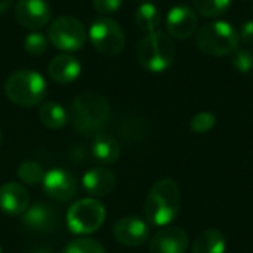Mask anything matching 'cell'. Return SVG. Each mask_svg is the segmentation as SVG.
Wrapping results in <instances>:
<instances>
[{
    "instance_id": "obj_26",
    "label": "cell",
    "mask_w": 253,
    "mask_h": 253,
    "mask_svg": "<svg viewBox=\"0 0 253 253\" xmlns=\"http://www.w3.org/2000/svg\"><path fill=\"white\" fill-rule=\"evenodd\" d=\"M24 49L30 53V55H42L46 52L47 49V39L43 33L39 31H33L30 34H27V37L24 39Z\"/></svg>"
},
{
    "instance_id": "obj_6",
    "label": "cell",
    "mask_w": 253,
    "mask_h": 253,
    "mask_svg": "<svg viewBox=\"0 0 253 253\" xmlns=\"http://www.w3.org/2000/svg\"><path fill=\"white\" fill-rule=\"evenodd\" d=\"M105 206L95 197L76 202L67 212V225L73 234L84 236L98 231L105 222Z\"/></svg>"
},
{
    "instance_id": "obj_14",
    "label": "cell",
    "mask_w": 253,
    "mask_h": 253,
    "mask_svg": "<svg viewBox=\"0 0 253 253\" xmlns=\"http://www.w3.org/2000/svg\"><path fill=\"white\" fill-rule=\"evenodd\" d=\"M166 28L168 33L175 39H190L197 28V15L188 6H175L166 16Z\"/></svg>"
},
{
    "instance_id": "obj_2",
    "label": "cell",
    "mask_w": 253,
    "mask_h": 253,
    "mask_svg": "<svg viewBox=\"0 0 253 253\" xmlns=\"http://www.w3.org/2000/svg\"><path fill=\"white\" fill-rule=\"evenodd\" d=\"M110 114V105L102 95L86 92L73 99L68 117L77 132L84 135H98L108 125Z\"/></svg>"
},
{
    "instance_id": "obj_17",
    "label": "cell",
    "mask_w": 253,
    "mask_h": 253,
    "mask_svg": "<svg viewBox=\"0 0 253 253\" xmlns=\"http://www.w3.org/2000/svg\"><path fill=\"white\" fill-rule=\"evenodd\" d=\"M80 62L71 55H58L49 62L47 73L52 80L61 84L73 83L80 76Z\"/></svg>"
},
{
    "instance_id": "obj_1",
    "label": "cell",
    "mask_w": 253,
    "mask_h": 253,
    "mask_svg": "<svg viewBox=\"0 0 253 253\" xmlns=\"http://www.w3.org/2000/svg\"><path fill=\"white\" fill-rule=\"evenodd\" d=\"M181 209V188L172 178L159 179L145 199L144 213L154 227H168L175 221Z\"/></svg>"
},
{
    "instance_id": "obj_21",
    "label": "cell",
    "mask_w": 253,
    "mask_h": 253,
    "mask_svg": "<svg viewBox=\"0 0 253 253\" xmlns=\"http://www.w3.org/2000/svg\"><path fill=\"white\" fill-rule=\"evenodd\" d=\"M135 21L141 30L151 33V31H156V28L160 25L162 15H160V10L157 9L156 4L145 1L138 7V10L135 13Z\"/></svg>"
},
{
    "instance_id": "obj_16",
    "label": "cell",
    "mask_w": 253,
    "mask_h": 253,
    "mask_svg": "<svg viewBox=\"0 0 253 253\" xmlns=\"http://www.w3.org/2000/svg\"><path fill=\"white\" fill-rule=\"evenodd\" d=\"M83 188L92 197H105L108 196L117 184L116 175L107 168H93L89 169L82 179Z\"/></svg>"
},
{
    "instance_id": "obj_34",
    "label": "cell",
    "mask_w": 253,
    "mask_h": 253,
    "mask_svg": "<svg viewBox=\"0 0 253 253\" xmlns=\"http://www.w3.org/2000/svg\"><path fill=\"white\" fill-rule=\"evenodd\" d=\"M144 1H148V0H144Z\"/></svg>"
},
{
    "instance_id": "obj_22",
    "label": "cell",
    "mask_w": 253,
    "mask_h": 253,
    "mask_svg": "<svg viewBox=\"0 0 253 253\" xmlns=\"http://www.w3.org/2000/svg\"><path fill=\"white\" fill-rule=\"evenodd\" d=\"M233 0H194V7L196 10L206 18H216L224 15Z\"/></svg>"
},
{
    "instance_id": "obj_30",
    "label": "cell",
    "mask_w": 253,
    "mask_h": 253,
    "mask_svg": "<svg viewBox=\"0 0 253 253\" xmlns=\"http://www.w3.org/2000/svg\"><path fill=\"white\" fill-rule=\"evenodd\" d=\"M10 4H12V0H0V15L9 10Z\"/></svg>"
},
{
    "instance_id": "obj_25",
    "label": "cell",
    "mask_w": 253,
    "mask_h": 253,
    "mask_svg": "<svg viewBox=\"0 0 253 253\" xmlns=\"http://www.w3.org/2000/svg\"><path fill=\"white\" fill-rule=\"evenodd\" d=\"M216 125V117L213 113L211 111H202L199 114H196L191 122H190V129L193 133H197V135H203V133H208L211 132Z\"/></svg>"
},
{
    "instance_id": "obj_13",
    "label": "cell",
    "mask_w": 253,
    "mask_h": 253,
    "mask_svg": "<svg viewBox=\"0 0 253 253\" xmlns=\"http://www.w3.org/2000/svg\"><path fill=\"white\" fill-rule=\"evenodd\" d=\"M21 216H22V224L30 231L40 233V234L52 233L58 225V215L55 209L42 202L28 206Z\"/></svg>"
},
{
    "instance_id": "obj_4",
    "label": "cell",
    "mask_w": 253,
    "mask_h": 253,
    "mask_svg": "<svg viewBox=\"0 0 253 253\" xmlns=\"http://www.w3.org/2000/svg\"><path fill=\"white\" fill-rule=\"evenodd\" d=\"M44 79L33 70H18L4 83V93L10 102L19 107L39 105L46 95Z\"/></svg>"
},
{
    "instance_id": "obj_7",
    "label": "cell",
    "mask_w": 253,
    "mask_h": 253,
    "mask_svg": "<svg viewBox=\"0 0 253 253\" xmlns=\"http://www.w3.org/2000/svg\"><path fill=\"white\" fill-rule=\"evenodd\" d=\"M89 37L95 49L105 56L119 55L126 44L123 28L110 18H96L89 30Z\"/></svg>"
},
{
    "instance_id": "obj_27",
    "label": "cell",
    "mask_w": 253,
    "mask_h": 253,
    "mask_svg": "<svg viewBox=\"0 0 253 253\" xmlns=\"http://www.w3.org/2000/svg\"><path fill=\"white\" fill-rule=\"evenodd\" d=\"M231 62L239 73H251L253 70V53L245 49H237L233 53Z\"/></svg>"
},
{
    "instance_id": "obj_11",
    "label": "cell",
    "mask_w": 253,
    "mask_h": 253,
    "mask_svg": "<svg viewBox=\"0 0 253 253\" xmlns=\"http://www.w3.org/2000/svg\"><path fill=\"white\" fill-rule=\"evenodd\" d=\"M15 16L24 28L36 31L49 22L50 7L44 0H18Z\"/></svg>"
},
{
    "instance_id": "obj_29",
    "label": "cell",
    "mask_w": 253,
    "mask_h": 253,
    "mask_svg": "<svg viewBox=\"0 0 253 253\" xmlns=\"http://www.w3.org/2000/svg\"><path fill=\"white\" fill-rule=\"evenodd\" d=\"M239 36L246 44H253V21H246L243 24Z\"/></svg>"
},
{
    "instance_id": "obj_31",
    "label": "cell",
    "mask_w": 253,
    "mask_h": 253,
    "mask_svg": "<svg viewBox=\"0 0 253 253\" xmlns=\"http://www.w3.org/2000/svg\"><path fill=\"white\" fill-rule=\"evenodd\" d=\"M31 253H53L50 249H47V248H37L36 251H33Z\"/></svg>"
},
{
    "instance_id": "obj_9",
    "label": "cell",
    "mask_w": 253,
    "mask_h": 253,
    "mask_svg": "<svg viewBox=\"0 0 253 253\" xmlns=\"http://www.w3.org/2000/svg\"><path fill=\"white\" fill-rule=\"evenodd\" d=\"M42 184L46 196L55 202H70L77 194L76 178L68 170L61 168L50 169L47 173H44Z\"/></svg>"
},
{
    "instance_id": "obj_12",
    "label": "cell",
    "mask_w": 253,
    "mask_h": 253,
    "mask_svg": "<svg viewBox=\"0 0 253 253\" xmlns=\"http://www.w3.org/2000/svg\"><path fill=\"white\" fill-rule=\"evenodd\" d=\"M190 237L178 227H163L150 240V253H185Z\"/></svg>"
},
{
    "instance_id": "obj_24",
    "label": "cell",
    "mask_w": 253,
    "mask_h": 253,
    "mask_svg": "<svg viewBox=\"0 0 253 253\" xmlns=\"http://www.w3.org/2000/svg\"><path fill=\"white\" fill-rule=\"evenodd\" d=\"M64 253H107L104 246L93 239H76L67 245Z\"/></svg>"
},
{
    "instance_id": "obj_18",
    "label": "cell",
    "mask_w": 253,
    "mask_h": 253,
    "mask_svg": "<svg viewBox=\"0 0 253 253\" xmlns=\"http://www.w3.org/2000/svg\"><path fill=\"white\" fill-rule=\"evenodd\" d=\"M92 154L99 163L113 165L120 157V145L111 135L98 133L92 142Z\"/></svg>"
},
{
    "instance_id": "obj_20",
    "label": "cell",
    "mask_w": 253,
    "mask_h": 253,
    "mask_svg": "<svg viewBox=\"0 0 253 253\" xmlns=\"http://www.w3.org/2000/svg\"><path fill=\"white\" fill-rule=\"evenodd\" d=\"M39 117H40V122L46 127L53 129V130L62 129L67 125V122H68V114L64 110V107L59 105L58 102H53V101L44 102L40 107Z\"/></svg>"
},
{
    "instance_id": "obj_28",
    "label": "cell",
    "mask_w": 253,
    "mask_h": 253,
    "mask_svg": "<svg viewBox=\"0 0 253 253\" xmlns=\"http://www.w3.org/2000/svg\"><path fill=\"white\" fill-rule=\"evenodd\" d=\"M123 0H93V7L104 15L114 13L120 9Z\"/></svg>"
},
{
    "instance_id": "obj_33",
    "label": "cell",
    "mask_w": 253,
    "mask_h": 253,
    "mask_svg": "<svg viewBox=\"0 0 253 253\" xmlns=\"http://www.w3.org/2000/svg\"><path fill=\"white\" fill-rule=\"evenodd\" d=\"M0 253H1V248H0Z\"/></svg>"
},
{
    "instance_id": "obj_8",
    "label": "cell",
    "mask_w": 253,
    "mask_h": 253,
    "mask_svg": "<svg viewBox=\"0 0 253 253\" xmlns=\"http://www.w3.org/2000/svg\"><path fill=\"white\" fill-rule=\"evenodd\" d=\"M47 37L53 46L65 52H76L84 46L86 31L83 24L74 16L56 18L47 31Z\"/></svg>"
},
{
    "instance_id": "obj_10",
    "label": "cell",
    "mask_w": 253,
    "mask_h": 253,
    "mask_svg": "<svg viewBox=\"0 0 253 253\" xmlns=\"http://www.w3.org/2000/svg\"><path fill=\"white\" fill-rule=\"evenodd\" d=\"M113 237L123 246L138 248L148 240L150 227L139 216H125L114 224Z\"/></svg>"
},
{
    "instance_id": "obj_3",
    "label": "cell",
    "mask_w": 253,
    "mask_h": 253,
    "mask_svg": "<svg viewBox=\"0 0 253 253\" xmlns=\"http://www.w3.org/2000/svg\"><path fill=\"white\" fill-rule=\"evenodd\" d=\"M175 44L163 31H151L144 36L136 47L138 62L151 73L166 71L175 58Z\"/></svg>"
},
{
    "instance_id": "obj_5",
    "label": "cell",
    "mask_w": 253,
    "mask_h": 253,
    "mask_svg": "<svg viewBox=\"0 0 253 253\" xmlns=\"http://www.w3.org/2000/svg\"><path fill=\"white\" fill-rule=\"evenodd\" d=\"M196 43L197 47L206 55L227 56L239 49L240 36L228 22L211 21L199 30Z\"/></svg>"
},
{
    "instance_id": "obj_23",
    "label": "cell",
    "mask_w": 253,
    "mask_h": 253,
    "mask_svg": "<svg viewBox=\"0 0 253 253\" xmlns=\"http://www.w3.org/2000/svg\"><path fill=\"white\" fill-rule=\"evenodd\" d=\"M16 173H18L19 181L27 184V185L42 184L43 178H44V172H43L42 166L37 162H33V160H27V162L21 163Z\"/></svg>"
},
{
    "instance_id": "obj_15",
    "label": "cell",
    "mask_w": 253,
    "mask_h": 253,
    "mask_svg": "<svg viewBox=\"0 0 253 253\" xmlns=\"http://www.w3.org/2000/svg\"><path fill=\"white\" fill-rule=\"evenodd\" d=\"M30 206L27 188L18 182H6L0 187V211L9 216H21Z\"/></svg>"
},
{
    "instance_id": "obj_19",
    "label": "cell",
    "mask_w": 253,
    "mask_h": 253,
    "mask_svg": "<svg viewBox=\"0 0 253 253\" xmlns=\"http://www.w3.org/2000/svg\"><path fill=\"white\" fill-rule=\"evenodd\" d=\"M227 240L219 230L211 228L202 231L191 248V253H225Z\"/></svg>"
},
{
    "instance_id": "obj_32",
    "label": "cell",
    "mask_w": 253,
    "mask_h": 253,
    "mask_svg": "<svg viewBox=\"0 0 253 253\" xmlns=\"http://www.w3.org/2000/svg\"><path fill=\"white\" fill-rule=\"evenodd\" d=\"M0 144H1V133H0Z\"/></svg>"
}]
</instances>
